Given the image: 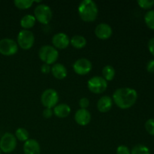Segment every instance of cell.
Instances as JSON below:
<instances>
[{
    "label": "cell",
    "instance_id": "cell-32",
    "mask_svg": "<svg viewBox=\"0 0 154 154\" xmlns=\"http://www.w3.org/2000/svg\"><path fill=\"white\" fill-rule=\"evenodd\" d=\"M147 70L150 73H154V59L150 60L147 64Z\"/></svg>",
    "mask_w": 154,
    "mask_h": 154
},
{
    "label": "cell",
    "instance_id": "cell-11",
    "mask_svg": "<svg viewBox=\"0 0 154 154\" xmlns=\"http://www.w3.org/2000/svg\"><path fill=\"white\" fill-rule=\"evenodd\" d=\"M52 44L56 49H66L70 44V38L65 33L59 32L53 36Z\"/></svg>",
    "mask_w": 154,
    "mask_h": 154
},
{
    "label": "cell",
    "instance_id": "cell-24",
    "mask_svg": "<svg viewBox=\"0 0 154 154\" xmlns=\"http://www.w3.org/2000/svg\"><path fill=\"white\" fill-rule=\"evenodd\" d=\"M131 154H150V153L148 147L143 144H138L132 148Z\"/></svg>",
    "mask_w": 154,
    "mask_h": 154
},
{
    "label": "cell",
    "instance_id": "cell-28",
    "mask_svg": "<svg viewBox=\"0 0 154 154\" xmlns=\"http://www.w3.org/2000/svg\"><path fill=\"white\" fill-rule=\"evenodd\" d=\"M79 105L82 109H87L90 105V100L87 98H81L79 101Z\"/></svg>",
    "mask_w": 154,
    "mask_h": 154
},
{
    "label": "cell",
    "instance_id": "cell-31",
    "mask_svg": "<svg viewBox=\"0 0 154 154\" xmlns=\"http://www.w3.org/2000/svg\"><path fill=\"white\" fill-rule=\"evenodd\" d=\"M147 47H148L149 51L150 52V54L154 57V37L149 40L148 44H147Z\"/></svg>",
    "mask_w": 154,
    "mask_h": 154
},
{
    "label": "cell",
    "instance_id": "cell-22",
    "mask_svg": "<svg viewBox=\"0 0 154 154\" xmlns=\"http://www.w3.org/2000/svg\"><path fill=\"white\" fill-rule=\"evenodd\" d=\"M144 22L150 29H154V10H150L144 15Z\"/></svg>",
    "mask_w": 154,
    "mask_h": 154
},
{
    "label": "cell",
    "instance_id": "cell-14",
    "mask_svg": "<svg viewBox=\"0 0 154 154\" xmlns=\"http://www.w3.org/2000/svg\"><path fill=\"white\" fill-rule=\"evenodd\" d=\"M23 152L24 154H40V144L35 139L27 140L23 144Z\"/></svg>",
    "mask_w": 154,
    "mask_h": 154
},
{
    "label": "cell",
    "instance_id": "cell-6",
    "mask_svg": "<svg viewBox=\"0 0 154 154\" xmlns=\"http://www.w3.org/2000/svg\"><path fill=\"white\" fill-rule=\"evenodd\" d=\"M35 42V36L32 32L27 29L20 31L17 35V45L23 50H29Z\"/></svg>",
    "mask_w": 154,
    "mask_h": 154
},
{
    "label": "cell",
    "instance_id": "cell-20",
    "mask_svg": "<svg viewBox=\"0 0 154 154\" xmlns=\"http://www.w3.org/2000/svg\"><path fill=\"white\" fill-rule=\"evenodd\" d=\"M102 75H103V78L105 81H112L115 76V69L112 66L107 65L102 69Z\"/></svg>",
    "mask_w": 154,
    "mask_h": 154
},
{
    "label": "cell",
    "instance_id": "cell-4",
    "mask_svg": "<svg viewBox=\"0 0 154 154\" xmlns=\"http://www.w3.org/2000/svg\"><path fill=\"white\" fill-rule=\"evenodd\" d=\"M35 18L42 24H48L53 17V12L51 8L45 4L38 5L34 10Z\"/></svg>",
    "mask_w": 154,
    "mask_h": 154
},
{
    "label": "cell",
    "instance_id": "cell-17",
    "mask_svg": "<svg viewBox=\"0 0 154 154\" xmlns=\"http://www.w3.org/2000/svg\"><path fill=\"white\" fill-rule=\"evenodd\" d=\"M54 114L60 118H65L68 117L71 113V108L67 104H59L54 108Z\"/></svg>",
    "mask_w": 154,
    "mask_h": 154
},
{
    "label": "cell",
    "instance_id": "cell-7",
    "mask_svg": "<svg viewBox=\"0 0 154 154\" xmlns=\"http://www.w3.org/2000/svg\"><path fill=\"white\" fill-rule=\"evenodd\" d=\"M17 147V138L10 132H6L0 139V150L5 153H10Z\"/></svg>",
    "mask_w": 154,
    "mask_h": 154
},
{
    "label": "cell",
    "instance_id": "cell-9",
    "mask_svg": "<svg viewBox=\"0 0 154 154\" xmlns=\"http://www.w3.org/2000/svg\"><path fill=\"white\" fill-rule=\"evenodd\" d=\"M18 51V45L11 38H2L0 40V54L4 56H13Z\"/></svg>",
    "mask_w": 154,
    "mask_h": 154
},
{
    "label": "cell",
    "instance_id": "cell-3",
    "mask_svg": "<svg viewBox=\"0 0 154 154\" xmlns=\"http://www.w3.org/2000/svg\"><path fill=\"white\" fill-rule=\"evenodd\" d=\"M38 57L45 64H54L59 57V52L54 46L44 45L39 49Z\"/></svg>",
    "mask_w": 154,
    "mask_h": 154
},
{
    "label": "cell",
    "instance_id": "cell-33",
    "mask_svg": "<svg viewBox=\"0 0 154 154\" xmlns=\"http://www.w3.org/2000/svg\"><path fill=\"white\" fill-rule=\"evenodd\" d=\"M0 154H1V150H0Z\"/></svg>",
    "mask_w": 154,
    "mask_h": 154
},
{
    "label": "cell",
    "instance_id": "cell-19",
    "mask_svg": "<svg viewBox=\"0 0 154 154\" xmlns=\"http://www.w3.org/2000/svg\"><path fill=\"white\" fill-rule=\"evenodd\" d=\"M70 44L76 49H82L87 45V40L84 36L76 35L71 38Z\"/></svg>",
    "mask_w": 154,
    "mask_h": 154
},
{
    "label": "cell",
    "instance_id": "cell-29",
    "mask_svg": "<svg viewBox=\"0 0 154 154\" xmlns=\"http://www.w3.org/2000/svg\"><path fill=\"white\" fill-rule=\"evenodd\" d=\"M53 114H54V112H53V110L51 108H45L43 111V117L46 119L51 118L53 116Z\"/></svg>",
    "mask_w": 154,
    "mask_h": 154
},
{
    "label": "cell",
    "instance_id": "cell-23",
    "mask_svg": "<svg viewBox=\"0 0 154 154\" xmlns=\"http://www.w3.org/2000/svg\"><path fill=\"white\" fill-rule=\"evenodd\" d=\"M14 3L17 8L25 10V9L31 8L34 3V1H32V0H14Z\"/></svg>",
    "mask_w": 154,
    "mask_h": 154
},
{
    "label": "cell",
    "instance_id": "cell-2",
    "mask_svg": "<svg viewBox=\"0 0 154 154\" xmlns=\"http://www.w3.org/2000/svg\"><path fill=\"white\" fill-rule=\"evenodd\" d=\"M78 14L84 22H93L98 17V7L92 0H84L78 6Z\"/></svg>",
    "mask_w": 154,
    "mask_h": 154
},
{
    "label": "cell",
    "instance_id": "cell-16",
    "mask_svg": "<svg viewBox=\"0 0 154 154\" xmlns=\"http://www.w3.org/2000/svg\"><path fill=\"white\" fill-rule=\"evenodd\" d=\"M51 73L53 76L57 79L63 80L67 76V69L64 65L61 63H57L51 67Z\"/></svg>",
    "mask_w": 154,
    "mask_h": 154
},
{
    "label": "cell",
    "instance_id": "cell-30",
    "mask_svg": "<svg viewBox=\"0 0 154 154\" xmlns=\"http://www.w3.org/2000/svg\"><path fill=\"white\" fill-rule=\"evenodd\" d=\"M41 71H42V72L43 74L50 73V72H51V66H50V65H48V64H45V63H44V64L42 66V67H41Z\"/></svg>",
    "mask_w": 154,
    "mask_h": 154
},
{
    "label": "cell",
    "instance_id": "cell-27",
    "mask_svg": "<svg viewBox=\"0 0 154 154\" xmlns=\"http://www.w3.org/2000/svg\"><path fill=\"white\" fill-rule=\"evenodd\" d=\"M117 154H131V151L126 146L120 145L117 148Z\"/></svg>",
    "mask_w": 154,
    "mask_h": 154
},
{
    "label": "cell",
    "instance_id": "cell-18",
    "mask_svg": "<svg viewBox=\"0 0 154 154\" xmlns=\"http://www.w3.org/2000/svg\"><path fill=\"white\" fill-rule=\"evenodd\" d=\"M35 18L32 14H26L20 20V26L23 29L29 30L32 28L35 24Z\"/></svg>",
    "mask_w": 154,
    "mask_h": 154
},
{
    "label": "cell",
    "instance_id": "cell-12",
    "mask_svg": "<svg viewBox=\"0 0 154 154\" xmlns=\"http://www.w3.org/2000/svg\"><path fill=\"white\" fill-rule=\"evenodd\" d=\"M112 28L108 24L102 23L96 26L95 29V35L98 38L101 40H106L112 35Z\"/></svg>",
    "mask_w": 154,
    "mask_h": 154
},
{
    "label": "cell",
    "instance_id": "cell-34",
    "mask_svg": "<svg viewBox=\"0 0 154 154\" xmlns=\"http://www.w3.org/2000/svg\"><path fill=\"white\" fill-rule=\"evenodd\" d=\"M153 8H154V5H153Z\"/></svg>",
    "mask_w": 154,
    "mask_h": 154
},
{
    "label": "cell",
    "instance_id": "cell-8",
    "mask_svg": "<svg viewBox=\"0 0 154 154\" xmlns=\"http://www.w3.org/2000/svg\"><path fill=\"white\" fill-rule=\"evenodd\" d=\"M59 101L58 93L54 89H47L41 96V102L45 108H52L57 105Z\"/></svg>",
    "mask_w": 154,
    "mask_h": 154
},
{
    "label": "cell",
    "instance_id": "cell-25",
    "mask_svg": "<svg viewBox=\"0 0 154 154\" xmlns=\"http://www.w3.org/2000/svg\"><path fill=\"white\" fill-rule=\"evenodd\" d=\"M137 2L143 9H150L154 5V0H138Z\"/></svg>",
    "mask_w": 154,
    "mask_h": 154
},
{
    "label": "cell",
    "instance_id": "cell-10",
    "mask_svg": "<svg viewBox=\"0 0 154 154\" xmlns=\"http://www.w3.org/2000/svg\"><path fill=\"white\" fill-rule=\"evenodd\" d=\"M92 63L88 59L81 58L75 62L73 69L76 74L79 75H86L92 70Z\"/></svg>",
    "mask_w": 154,
    "mask_h": 154
},
{
    "label": "cell",
    "instance_id": "cell-15",
    "mask_svg": "<svg viewBox=\"0 0 154 154\" xmlns=\"http://www.w3.org/2000/svg\"><path fill=\"white\" fill-rule=\"evenodd\" d=\"M113 105L112 98L108 96L101 97L97 102V108L100 112L106 113L111 109Z\"/></svg>",
    "mask_w": 154,
    "mask_h": 154
},
{
    "label": "cell",
    "instance_id": "cell-26",
    "mask_svg": "<svg viewBox=\"0 0 154 154\" xmlns=\"http://www.w3.org/2000/svg\"><path fill=\"white\" fill-rule=\"evenodd\" d=\"M145 129L150 135H154V119L151 118L149 119L146 121L145 125Z\"/></svg>",
    "mask_w": 154,
    "mask_h": 154
},
{
    "label": "cell",
    "instance_id": "cell-13",
    "mask_svg": "<svg viewBox=\"0 0 154 154\" xmlns=\"http://www.w3.org/2000/svg\"><path fill=\"white\" fill-rule=\"evenodd\" d=\"M75 120L80 126H87L91 120V114L87 109L80 108L75 113Z\"/></svg>",
    "mask_w": 154,
    "mask_h": 154
},
{
    "label": "cell",
    "instance_id": "cell-5",
    "mask_svg": "<svg viewBox=\"0 0 154 154\" xmlns=\"http://www.w3.org/2000/svg\"><path fill=\"white\" fill-rule=\"evenodd\" d=\"M87 87L92 93L95 94H100L106 90L108 87V81H105L103 77L94 76L88 81Z\"/></svg>",
    "mask_w": 154,
    "mask_h": 154
},
{
    "label": "cell",
    "instance_id": "cell-1",
    "mask_svg": "<svg viewBox=\"0 0 154 154\" xmlns=\"http://www.w3.org/2000/svg\"><path fill=\"white\" fill-rule=\"evenodd\" d=\"M138 99V93L135 89L122 87L115 90L113 94V102L121 109H129L133 106Z\"/></svg>",
    "mask_w": 154,
    "mask_h": 154
},
{
    "label": "cell",
    "instance_id": "cell-21",
    "mask_svg": "<svg viewBox=\"0 0 154 154\" xmlns=\"http://www.w3.org/2000/svg\"><path fill=\"white\" fill-rule=\"evenodd\" d=\"M15 137L20 141H26L29 138V134L24 128H18L15 132Z\"/></svg>",
    "mask_w": 154,
    "mask_h": 154
}]
</instances>
